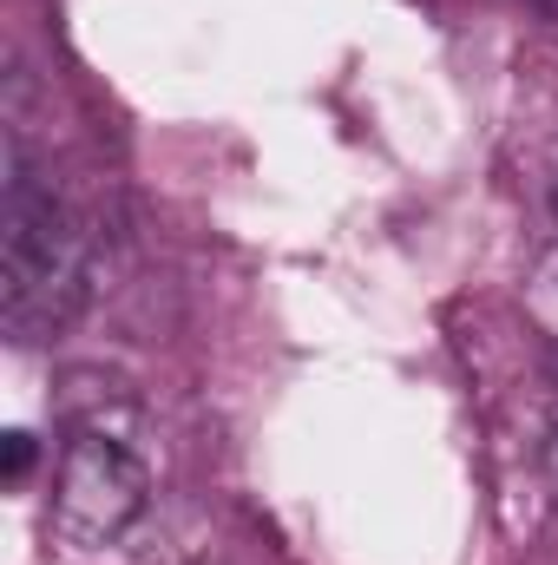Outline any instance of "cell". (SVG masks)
Here are the masks:
<instances>
[{
  "label": "cell",
  "instance_id": "1",
  "mask_svg": "<svg viewBox=\"0 0 558 565\" xmlns=\"http://www.w3.org/2000/svg\"><path fill=\"white\" fill-rule=\"evenodd\" d=\"M86 296H93V224L13 145L0 191V322L13 342H46L86 309Z\"/></svg>",
  "mask_w": 558,
  "mask_h": 565
},
{
  "label": "cell",
  "instance_id": "2",
  "mask_svg": "<svg viewBox=\"0 0 558 565\" xmlns=\"http://www.w3.org/2000/svg\"><path fill=\"white\" fill-rule=\"evenodd\" d=\"M144 507H151V473L132 454V440L73 427L53 473V526L73 546H112L119 533L139 526Z\"/></svg>",
  "mask_w": 558,
  "mask_h": 565
},
{
  "label": "cell",
  "instance_id": "3",
  "mask_svg": "<svg viewBox=\"0 0 558 565\" xmlns=\"http://www.w3.org/2000/svg\"><path fill=\"white\" fill-rule=\"evenodd\" d=\"M526 316H533V329L558 349V244L539 250V264L526 270Z\"/></svg>",
  "mask_w": 558,
  "mask_h": 565
},
{
  "label": "cell",
  "instance_id": "4",
  "mask_svg": "<svg viewBox=\"0 0 558 565\" xmlns=\"http://www.w3.org/2000/svg\"><path fill=\"white\" fill-rule=\"evenodd\" d=\"M26 467H33V434H26V427L0 434V480H7V487H20V480H26Z\"/></svg>",
  "mask_w": 558,
  "mask_h": 565
},
{
  "label": "cell",
  "instance_id": "5",
  "mask_svg": "<svg viewBox=\"0 0 558 565\" xmlns=\"http://www.w3.org/2000/svg\"><path fill=\"white\" fill-rule=\"evenodd\" d=\"M539 467H546V487H552V500H558V415H552V427H546V447H539Z\"/></svg>",
  "mask_w": 558,
  "mask_h": 565
},
{
  "label": "cell",
  "instance_id": "6",
  "mask_svg": "<svg viewBox=\"0 0 558 565\" xmlns=\"http://www.w3.org/2000/svg\"><path fill=\"white\" fill-rule=\"evenodd\" d=\"M546 198H552V217H558V145H552V171H546Z\"/></svg>",
  "mask_w": 558,
  "mask_h": 565
},
{
  "label": "cell",
  "instance_id": "7",
  "mask_svg": "<svg viewBox=\"0 0 558 565\" xmlns=\"http://www.w3.org/2000/svg\"><path fill=\"white\" fill-rule=\"evenodd\" d=\"M533 7H546V13H558V0H533Z\"/></svg>",
  "mask_w": 558,
  "mask_h": 565
},
{
  "label": "cell",
  "instance_id": "8",
  "mask_svg": "<svg viewBox=\"0 0 558 565\" xmlns=\"http://www.w3.org/2000/svg\"><path fill=\"white\" fill-rule=\"evenodd\" d=\"M552 20H558V13H552Z\"/></svg>",
  "mask_w": 558,
  "mask_h": 565
}]
</instances>
